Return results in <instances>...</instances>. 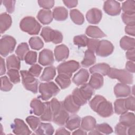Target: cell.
Wrapping results in <instances>:
<instances>
[{
    "mask_svg": "<svg viewBox=\"0 0 135 135\" xmlns=\"http://www.w3.org/2000/svg\"><path fill=\"white\" fill-rule=\"evenodd\" d=\"M91 108L100 116L109 117L113 113L112 103L102 95H95L89 102Z\"/></svg>",
    "mask_w": 135,
    "mask_h": 135,
    "instance_id": "cell-1",
    "label": "cell"
},
{
    "mask_svg": "<svg viewBox=\"0 0 135 135\" xmlns=\"http://www.w3.org/2000/svg\"><path fill=\"white\" fill-rule=\"evenodd\" d=\"M20 27L22 31L30 35L38 34L41 28L40 23L32 16L24 17L20 22Z\"/></svg>",
    "mask_w": 135,
    "mask_h": 135,
    "instance_id": "cell-2",
    "label": "cell"
},
{
    "mask_svg": "<svg viewBox=\"0 0 135 135\" xmlns=\"http://www.w3.org/2000/svg\"><path fill=\"white\" fill-rule=\"evenodd\" d=\"M38 90L41 94L38 98L44 101H47L55 97L60 92V89L53 82L40 83Z\"/></svg>",
    "mask_w": 135,
    "mask_h": 135,
    "instance_id": "cell-3",
    "label": "cell"
},
{
    "mask_svg": "<svg viewBox=\"0 0 135 135\" xmlns=\"http://www.w3.org/2000/svg\"><path fill=\"white\" fill-rule=\"evenodd\" d=\"M41 36L45 42H52L54 44H59L63 40V35L61 32L53 30L49 26L42 28Z\"/></svg>",
    "mask_w": 135,
    "mask_h": 135,
    "instance_id": "cell-4",
    "label": "cell"
},
{
    "mask_svg": "<svg viewBox=\"0 0 135 135\" xmlns=\"http://www.w3.org/2000/svg\"><path fill=\"white\" fill-rule=\"evenodd\" d=\"M108 75L111 79L118 80L122 83L127 84H131L133 82L132 75L125 70L110 68Z\"/></svg>",
    "mask_w": 135,
    "mask_h": 135,
    "instance_id": "cell-5",
    "label": "cell"
},
{
    "mask_svg": "<svg viewBox=\"0 0 135 135\" xmlns=\"http://www.w3.org/2000/svg\"><path fill=\"white\" fill-rule=\"evenodd\" d=\"M16 41L15 39L8 35L2 37L0 40V54L2 56L5 57L14 51Z\"/></svg>",
    "mask_w": 135,
    "mask_h": 135,
    "instance_id": "cell-6",
    "label": "cell"
},
{
    "mask_svg": "<svg viewBox=\"0 0 135 135\" xmlns=\"http://www.w3.org/2000/svg\"><path fill=\"white\" fill-rule=\"evenodd\" d=\"M20 73L22 76V82L24 88L27 90L36 93L37 92V80L28 71L22 70L20 71Z\"/></svg>",
    "mask_w": 135,
    "mask_h": 135,
    "instance_id": "cell-7",
    "label": "cell"
},
{
    "mask_svg": "<svg viewBox=\"0 0 135 135\" xmlns=\"http://www.w3.org/2000/svg\"><path fill=\"white\" fill-rule=\"evenodd\" d=\"M80 68V64L74 60H70L63 62L57 66V71L59 74H64L70 78L72 74L77 71Z\"/></svg>",
    "mask_w": 135,
    "mask_h": 135,
    "instance_id": "cell-8",
    "label": "cell"
},
{
    "mask_svg": "<svg viewBox=\"0 0 135 135\" xmlns=\"http://www.w3.org/2000/svg\"><path fill=\"white\" fill-rule=\"evenodd\" d=\"M114 50V46L109 41L103 40L99 41V45L95 51L98 56L107 57L111 55Z\"/></svg>",
    "mask_w": 135,
    "mask_h": 135,
    "instance_id": "cell-9",
    "label": "cell"
},
{
    "mask_svg": "<svg viewBox=\"0 0 135 135\" xmlns=\"http://www.w3.org/2000/svg\"><path fill=\"white\" fill-rule=\"evenodd\" d=\"M11 128L13 133L17 135H28L31 134V131L23 120L16 118L14 120Z\"/></svg>",
    "mask_w": 135,
    "mask_h": 135,
    "instance_id": "cell-10",
    "label": "cell"
},
{
    "mask_svg": "<svg viewBox=\"0 0 135 135\" xmlns=\"http://www.w3.org/2000/svg\"><path fill=\"white\" fill-rule=\"evenodd\" d=\"M120 4L115 1L109 0L104 2L103 10L108 15L117 16L121 12Z\"/></svg>",
    "mask_w": 135,
    "mask_h": 135,
    "instance_id": "cell-11",
    "label": "cell"
},
{
    "mask_svg": "<svg viewBox=\"0 0 135 135\" xmlns=\"http://www.w3.org/2000/svg\"><path fill=\"white\" fill-rule=\"evenodd\" d=\"M54 61L53 54L49 49H44L39 53L38 63L43 66L52 65Z\"/></svg>",
    "mask_w": 135,
    "mask_h": 135,
    "instance_id": "cell-12",
    "label": "cell"
},
{
    "mask_svg": "<svg viewBox=\"0 0 135 135\" xmlns=\"http://www.w3.org/2000/svg\"><path fill=\"white\" fill-rule=\"evenodd\" d=\"M102 16L101 11L97 8H93L89 10L86 14V18L88 22L92 24H98Z\"/></svg>",
    "mask_w": 135,
    "mask_h": 135,
    "instance_id": "cell-13",
    "label": "cell"
},
{
    "mask_svg": "<svg viewBox=\"0 0 135 135\" xmlns=\"http://www.w3.org/2000/svg\"><path fill=\"white\" fill-rule=\"evenodd\" d=\"M69 55V48L64 44L56 46L54 49V56L57 62L63 61L67 59Z\"/></svg>",
    "mask_w": 135,
    "mask_h": 135,
    "instance_id": "cell-14",
    "label": "cell"
},
{
    "mask_svg": "<svg viewBox=\"0 0 135 135\" xmlns=\"http://www.w3.org/2000/svg\"><path fill=\"white\" fill-rule=\"evenodd\" d=\"M89 78V73L88 71L85 69H81L74 74L72 81L76 85L79 86L86 83Z\"/></svg>",
    "mask_w": 135,
    "mask_h": 135,
    "instance_id": "cell-15",
    "label": "cell"
},
{
    "mask_svg": "<svg viewBox=\"0 0 135 135\" xmlns=\"http://www.w3.org/2000/svg\"><path fill=\"white\" fill-rule=\"evenodd\" d=\"M131 88L126 84L119 83L114 87V93L117 98L127 97L131 94Z\"/></svg>",
    "mask_w": 135,
    "mask_h": 135,
    "instance_id": "cell-16",
    "label": "cell"
},
{
    "mask_svg": "<svg viewBox=\"0 0 135 135\" xmlns=\"http://www.w3.org/2000/svg\"><path fill=\"white\" fill-rule=\"evenodd\" d=\"M65 109L69 113L74 114L79 111L80 106L78 105L73 100L72 94L67 96L63 102Z\"/></svg>",
    "mask_w": 135,
    "mask_h": 135,
    "instance_id": "cell-17",
    "label": "cell"
},
{
    "mask_svg": "<svg viewBox=\"0 0 135 135\" xmlns=\"http://www.w3.org/2000/svg\"><path fill=\"white\" fill-rule=\"evenodd\" d=\"M38 20L43 25H47L51 23L53 20V13L49 9H41L37 15Z\"/></svg>",
    "mask_w": 135,
    "mask_h": 135,
    "instance_id": "cell-18",
    "label": "cell"
},
{
    "mask_svg": "<svg viewBox=\"0 0 135 135\" xmlns=\"http://www.w3.org/2000/svg\"><path fill=\"white\" fill-rule=\"evenodd\" d=\"M110 68V65L107 63H99L91 67L89 71L91 74L98 73L101 75H106L108 74Z\"/></svg>",
    "mask_w": 135,
    "mask_h": 135,
    "instance_id": "cell-19",
    "label": "cell"
},
{
    "mask_svg": "<svg viewBox=\"0 0 135 135\" xmlns=\"http://www.w3.org/2000/svg\"><path fill=\"white\" fill-rule=\"evenodd\" d=\"M69 117V115L68 112L65 109L64 106H63L59 112L55 115L53 117L52 121L57 125L63 126Z\"/></svg>",
    "mask_w": 135,
    "mask_h": 135,
    "instance_id": "cell-20",
    "label": "cell"
},
{
    "mask_svg": "<svg viewBox=\"0 0 135 135\" xmlns=\"http://www.w3.org/2000/svg\"><path fill=\"white\" fill-rule=\"evenodd\" d=\"M12 23L11 16L6 13H3L0 15V30L1 33L3 34L7 31L11 26Z\"/></svg>",
    "mask_w": 135,
    "mask_h": 135,
    "instance_id": "cell-21",
    "label": "cell"
},
{
    "mask_svg": "<svg viewBox=\"0 0 135 135\" xmlns=\"http://www.w3.org/2000/svg\"><path fill=\"white\" fill-rule=\"evenodd\" d=\"M53 17L57 21H63L68 17V10L64 7L57 6L53 10Z\"/></svg>",
    "mask_w": 135,
    "mask_h": 135,
    "instance_id": "cell-22",
    "label": "cell"
},
{
    "mask_svg": "<svg viewBox=\"0 0 135 135\" xmlns=\"http://www.w3.org/2000/svg\"><path fill=\"white\" fill-rule=\"evenodd\" d=\"M97 124L96 120L92 116H86L82 118L81 127L85 131H92L95 129Z\"/></svg>",
    "mask_w": 135,
    "mask_h": 135,
    "instance_id": "cell-23",
    "label": "cell"
},
{
    "mask_svg": "<svg viewBox=\"0 0 135 135\" xmlns=\"http://www.w3.org/2000/svg\"><path fill=\"white\" fill-rule=\"evenodd\" d=\"M81 118L77 114H72L70 116L65 122V127L69 130L73 131L80 126Z\"/></svg>",
    "mask_w": 135,
    "mask_h": 135,
    "instance_id": "cell-24",
    "label": "cell"
},
{
    "mask_svg": "<svg viewBox=\"0 0 135 135\" xmlns=\"http://www.w3.org/2000/svg\"><path fill=\"white\" fill-rule=\"evenodd\" d=\"M30 106L32 109L33 113L37 116L42 115L45 108L44 102H42L41 100L36 98H34L31 101Z\"/></svg>",
    "mask_w": 135,
    "mask_h": 135,
    "instance_id": "cell-25",
    "label": "cell"
},
{
    "mask_svg": "<svg viewBox=\"0 0 135 135\" xmlns=\"http://www.w3.org/2000/svg\"><path fill=\"white\" fill-rule=\"evenodd\" d=\"M85 34L92 38H101L105 37L106 35L101 30L96 26H89L85 31Z\"/></svg>",
    "mask_w": 135,
    "mask_h": 135,
    "instance_id": "cell-26",
    "label": "cell"
},
{
    "mask_svg": "<svg viewBox=\"0 0 135 135\" xmlns=\"http://www.w3.org/2000/svg\"><path fill=\"white\" fill-rule=\"evenodd\" d=\"M89 84L94 89H99L103 85V78L98 73L92 74Z\"/></svg>",
    "mask_w": 135,
    "mask_h": 135,
    "instance_id": "cell-27",
    "label": "cell"
},
{
    "mask_svg": "<svg viewBox=\"0 0 135 135\" xmlns=\"http://www.w3.org/2000/svg\"><path fill=\"white\" fill-rule=\"evenodd\" d=\"M119 122L127 127H130L134 125L135 118L134 113L127 112L121 114L120 117Z\"/></svg>",
    "mask_w": 135,
    "mask_h": 135,
    "instance_id": "cell-28",
    "label": "cell"
},
{
    "mask_svg": "<svg viewBox=\"0 0 135 135\" xmlns=\"http://www.w3.org/2000/svg\"><path fill=\"white\" fill-rule=\"evenodd\" d=\"M56 74V69L53 66H50L44 69L42 74L40 76V80L42 81L49 82L53 80Z\"/></svg>",
    "mask_w": 135,
    "mask_h": 135,
    "instance_id": "cell-29",
    "label": "cell"
},
{
    "mask_svg": "<svg viewBox=\"0 0 135 135\" xmlns=\"http://www.w3.org/2000/svg\"><path fill=\"white\" fill-rule=\"evenodd\" d=\"M35 133L38 134H53L54 130L51 123H41L35 130Z\"/></svg>",
    "mask_w": 135,
    "mask_h": 135,
    "instance_id": "cell-30",
    "label": "cell"
},
{
    "mask_svg": "<svg viewBox=\"0 0 135 135\" xmlns=\"http://www.w3.org/2000/svg\"><path fill=\"white\" fill-rule=\"evenodd\" d=\"M96 62V57L94 52L89 50L85 51L84 53V57L83 61L81 62V65L84 68H88L93 64Z\"/></svg>",
    "mask_w": 135,
    "mask_h": 135,
    "instance_id": "cell-31",
    "label": "cell"
},
{
    "mask_svg": "<svg viewBox=\"0 0 135 135\" xmlns=\"http://www.w3.org/2000/svg\"><path fill=\"white\" fill-rule=\"evenodd\" d=\"M20 61V59L14 54L9 56L6 59V66L8 70L11 69L20 70L21 67Z\"/></svg>",
    "mask_w": 135,
    "mask_h": 135,
    "instance_id": "cell-32",
    "label": "cell"
},
{
    "mask_svg": "<svg viewBox=\"0 0 135 135\" xmlns=\"http://www.w3.org/2000/svg\"><path fill=\"white\" fill-rule=\"evenodd\" d=\"M120 47L124 50H130L134 49L135 40L134 38H131L127 36H124L120 41Z\"/></svg>",
    "mask_w": 135,
    "mask_h": 135,
    "instance_id": "cell-33",
    "label": "cell"
},
{
    "mask_svg": "<svg viewBox=\"0 0 135 135\" xmlns=\"http://www.w3.org/2000/svg\"><path fill=\"white\" fill-rule=\"evenodd\" d=\"M79 89L81 94L86 101L90 100L94 93V89H93L89 83H85L83 84Z\"/></svg>",
    "mask_w": 135,
    "mask_h": 135,
    "instance_id": "cell-34",
    "label": "cell"
},
{
    "mask_svg": "<svg viewBox=\"0 0 135 135\" xmlns=\"http://www.w3.org/2000/svg\"><path fill=\"white\" fill-rule=\"evenodd\" d=\"M70 15L72 21L76 24L82 25L84 22L83 15L79 10L73 9L70 11Z\"/></svg>",
    "mask_w": 135,
    "mask_h": 135,
    "instance_id": "cell-35",
    "label": "cell"
},
{
    "mask_svg": "<svg viewBox=\"0 0 135 135\" xmlns=\"http://www.w3.org/2000/svg\"><path fill=\"white\" fill-rule=\"evenodd\" d=\"M55 81L62 89L67 88L71 83L70 78L64 74H59L55 78Z\"/></svg>",
    "mask_w": 135,
    "mask_h": 135,
    "instance_id": "cell-36",
    "label": "cell"
},
{
    "mask_svg": "<svg viewBox=\"0 0 135 135\" xmlns=\"http://www.w3.org/2000/svg\"><path fill=\"white\" fill-rule=\"evenodd\" d=\"M44 104L45 108L43 113L41 115V120L44 121H51L53 119V114L50 102H45Z\"/></svg>",
    "mask_w": 135,
    "mask_h": 135,
    "instance_id": "cell-37",
    "label": "cell"
},
{
    "mask_svg": "<svg viewBox=\"0 0 135 135\" xmlns=\"http://www.w3.org/2000/svg\"><path fill=\"white\" fill-rule=\"evenodd\" d=\"M29 51V47L28 44L26 43H21L20 44L16 49L15 53L17 55V56L20 59V60H23L24 57Z\"/></svg>",
    "mask_w": 135,
    "mask_h": 135,
    "instance_id": "cell-38",
    "label": "cell"
},
{
    "mask_svg": "<svg viewBox=\"0 0 135 135\" xmlns=\"http://www.w3.org/2000/svg\"><path fill=\"white\" fill-rule=\"evenodd\" d=\"M114 109L115 113L122 114L128 111L124 103V99H117L114 103Z\"/></svg>",
    "mask_w": 135,
    "mask_h": 135,
    "instance_id": "cell-39",
    "label": "cell"
},
{
    "mask_svg": "<svg viewBox=\"0 0 135 135\" xmlns=\"http://www.w3.org/2000/svg\"><path fill=\"white\" fill-rule=\"evenodd\" d=\"M122 9L124 13L135 14V2L134 1H126L122 4Z\"/></svg>",
    "mask_w": 135,
    "mask_h": 135,
    "instance_id": "cell-40",
    "label": "cell"
},
{
    "mask_svg": "<svg viewBox=\"0 0 135 135\" xmlns=\"http://www.w3.org/2000/svg\"><path fill=\"white\" fill-rule=\"evenodd\" d=\"M72 96L74 102L80 107L85 104L88 102L82 96L79 91V89L78 88H75L73 91Z\"/></svg>",
    "mask_w": 135,
    "mask_h": 135,
    "instance_id": "cell-41",
    "label": "cell"
},
{
    "mask_svg": "<svg viewBox=\"0 0 135 135\" xmlns=\"http://www.w3.org/2000/svg\"><path fill=\"white\" fill-rule=\"evenodd\" d=\"M29 44L31 49L35 50H40L44 46L42 40L37 36L32 37L29 40Z\"/></svg>",
    "mask_w": 135,
    "mask_h": 135,
    "instance_id": "cell-42",
    "label": "cell"
},
{
    "mask_svg": "<svg viewBox=\"0 0 135 135\" xmlns=\"http://www.w3.org/2000/svg\"><path fill=\"white\" fill-rule=\"evenodd\" d=\"M95 128L102 134H109L113 132V129L111 126L106 123L96 124Z\"/></svg>",
    "mask_w": 135,
    "mask_h": 135,
    "instance_id": "cell-43",
    "label": "cell"
},
{
    "mask_svg": "<svg viewBox=\"0 0 135 135\" xmlns=\"http://www.w3.org/2000/svg\"><path fill=\"white\" fill-rule=\"evenodd\" d=\"M26 121L32 129V130L33 131H35V130L37 128V127L41 123V120L40 118L33 115L27 117L26 118Z\"/></svg>",
    "mask_w": 135,
    "mask_h": 135,
    "instance_id": "cell-44",
    "label": "cell"
},
{
    "mask_svg": "<svg viewBox=\"0 0 135 135\" xmlns=\"http://www.w3.org/2000/svg\"><path fill=\"white\" fill-rule=\"evenodd\" d=\"M88 38L85 35H76L73 38L74 44L79 47H85L87 45Z\"/></svg>",
    "mask_w": 135,
    "mask_h": 135,
    "instance_id": "cell-45",
    "label": "cell"
},
{
    "mask_svg": "<svg viewBox=\"0 0 135 135\" xmlns=\"http://www.w3.org/2000/svg\"><path fill=\"white\" fill-rule=\"evenodd\" d=\"M37 55L36 52L29 51L24 57L25 62L27 64L34 65L37 61Z\"/></svg>",
    "mask_w": 135,
    "mask_h": 135,
    "instance_id": "cell-46",
    "label": "cell"
},
{
    "mask_svg": "<svg viewBox=\"0 0 135 135\" xmlns=\"http://www.w3.org/2000/svg\"><path fill=\"white\" fill-rule=\"evenodd\" d=\"M1 90L3 91H9L13 88V84L9 81V79L6 76H2L1 78Z\"/></svg>",
    "mask_w": 135,
    "mask_h": 135,
    "instance_id": "cell-47",
    "label": "cell"
},
{
    "mask_svg": "<svg viewBox=\"0 0 135 135\" xmlns=\"http://www.w3.org/2000/svg\"><path fill=\"white\" fill-rule=\"evenodd\" d=\"M7 75L9 78L10 81L13 83H18L20 82V76L19 74V72L17 70L15 69H11L8 70L7 72Z\"/></svg>",
    "mask_w": 135,
    "mask_h": 135,
    "instance_id": "cell-48",
    "label": "cell"
},
{
    "mask_svg": "<svg viewBox=\"0 0 135 135\" xmlns=\"http://www.w3.org/2000/svg\"><path fill=\"white\" fill-rule=\"evenodd\" d=\"M122 21L127 25L135 24V14H129L122 13L121 15Z\"/></svg>",
    "mask_w": 135,
    "mask_h": 135,
    "instance_id": "cell-49",
    "label": "cell"
},
{
    "mask_svg": "<svg viewBox=\"0 0 135 135\" xmlns=\"http://www.w3.org/2000/svg\"><path fill=\"white\" fill-rule=\"evenodd\" d=\"M134 97L133 96H129L128 98L124 99L125 106L128 110L134 111Z\"/></svg>",
    "mask_w": 135,
    "mask_h": 135,
    "instance_id": "cell-50",
    "label": "cell"
},
{
    "mask_svg": "<svg viewBox=\"0 0 135 135\" xmlns=\"http://www.w3.org/2000/svg\"><path fill=\"white\" fill-rule=\"evenodd\" d=\"M99 41H100L97 39L89 38L87 42V45H86L88 47V50L91 51H92L93 52H95L99 45Z\"/></svg>",
    "mask_w": 135,
    "mask_h": 135,
    "instance_id": "cell-51",
    "label": "cell"
},
{
    "mask_svg": "<svg viewBox=\"0 0 135 135\" xmlns=\"http://www.w3.org/2000/svg\"><path fill=\"white\" fill-rule=\"evenodd\" d=\"M39 6L44 9H49L52 8L54 4L53 0H40L37 1Z\"/></svg>",
    "mask_w": 135,
    "mask_h": 135,
    "instance_id": "cell-52",
    "label": "cell"
},
{
    "mask_svg": "<svg viewBox=\"0 0 135 135\" xmlns=\"http://www.w3.org/2000/svg\"><path fill=\"white\" fill-rule=\"evenodd\" d=\"M2 2L8 13H12L14 11L15 1H3Z\"/></svg>",
    "mask_w": 135,
    "mask_h": 135,
    "instance_id": "cell-53",
    "label": "cell"
},
{
    "mask_svg": "<svg viewBox=\"0 0 135 135\" xmlns=\"http://www.w3.org/2000/svg\"><path fill=\"white\" fill-rule=\"evenodd\" d=\"M42 70V68L38 64H35L33 65L28 70L30 73H31L34 76L38 77Z\"/></svg>",
    "mask_w": 135,
    "mask_h": 135,
    "instance_id": "cell-54",
    "label": "cell"
},
{
    "mask_svg": "<svg viewBox=\"0 0 135 135\" xmlns=\"http://www.w3.org/2000/svg\"><path fill=\"white\" fill-rule=\"evenodd\" d=\"M128 127L121 123H118L115 127V133L120 135H126L127 134Z\"/></svg>",
    "mask_w": 135,
    "mask_h": 135,
    "instance_id": "cell-55",
    "label": "cell"
},
{
    "mask_svg": "<svg viewBox=\"0 0 135 135\" xmlns=\"http://www.w3.org/2000/svg\"><path fill=\"white\" fill-rule=\"evenodd\" d=\"M127 25L125 27L126 33L131 36H134L135 35V25Z\"/></svg>",
    "mask_w": 135,
    "mask_h": 135,
    "instance_id": "cell-56",
    "label": "cell"
},
{
    "mask_svg": "<svg viewBox=\"0 0 135 135\" xmlns=\"http://www.w3.org/2000/svg\"><path fill=\"white\" fill-rule=\"evenodd\" d=\"M63 3L65 5L68 7V8H73L77 6L78 4V1L75 0H66V1H63Z\"/></svg>",
    "mask_w": 135,
    "mask_h": 135,
    "instance_id": "cell-57",
    "label": "cell"
},
{
    "mask_svg": "<svg viewBox=\"0 0 135 135\" xmlns=\"http://www.w3.org/2000/svg\"><path fill=\"white\" fill-rule=\"evenodd\" d=\"M126 57L127 59L130 60V61L133 62L135 61V50L132 49L128 50L126 53Z\"/></svg>",
    "mask_w": 135,
    "mask_h": 135,
    "instance_id": "cell-58",
    "label": "cell"
},
{
    "mask_svg": "<svg viewBox=\"0 0 135 135\" xmlns=\"http://www.w3.org/2000/svg\"><path fill=\"white\" fill-rule=\"evenodd\" d=\"M126 69L130 73H134L135 71L134 63L132 61H128L126 64Z\"/></svg>",
    "mask_w": 135,
    "mask_h": 135,
    "instance_id": "cell-59",
    "label": "cell"
},
{
    "mask_svg": "<svg viewBox=\"0 0 135 135\" xmlns=\"http://www.w3.org/2000/svg\"><path fill=\"white\" fill-rule=\"evenodd\" d=\"M55 134H70V132L68 131L64 128L61 127L56 130Z\"/></svg>",
    "mask_w": 135,
    "mask_h": 135,
    "instance_id": "cell-60",
    "label": "cell"
},
{
    "mask_svg": "<svg viewBox=\"0 0 135 135\" xmlns=\"http://www.w3.org/2000/svg\"><path fill=\"white\" fill-rule=\"evenodd\" d=\"M0 61H1V75H2L5 73L6 69H5V61L1 57L0 58Z\"/></svg>",
    "mask_w": 135,
    "mask_h": 135,
    "instance_id": "cell-61",
    "label": "cell"
},
{
    "mask_svg": "<svg viewBox=\"0 0 135 135\" xmlns=\"http://www.w3.org/2000/svg\"><path fill=\"white\" fill-rule=\"evenodd\" d=\"M135 128L134 125L130 127L129 129L128 130V134L129 135H134L135 134Z\"/></svg>",
    "mask_w": 135,
    "mask_h": 135,
    "instance_id": "cell-62",
    "label": "cell"
},
{
    "mask_svg": "<svg viewBox=\"0 0 135 135\" xmlns=\"http://www.w3.org/2000/svg\"><path fill=\"white\" fill-rule=\"evenodd\" d=\"M73 134H86L87 133L86 132H85L84 131L82 130V129H78L75 131H74L73 133Z\"/></svg>",
    "mask_w": 135,
    "mask_h": 135,
    "instance_id": "cell-63",
    "label": "cell"
},
{
    "mask_svg": "<svg viewBox=\"0 0 135 135\" xmlns=\"http://www.w3.org/2000/svg\"><path fill=\"white\" fill-rule=\"evenodd\" d=\"M89 134H102L101 133H100V132H99L98 130H97L96 129L95 130H92L91 132H90V133H89Z\"/></svg>",
    "mask_w": 135,
    "mask_h": 135,
    "instance_id": "cell-64",
    "label": "cell"
}]
</instances>
